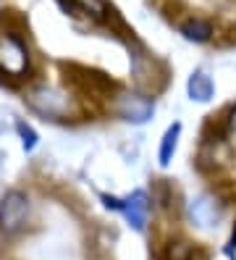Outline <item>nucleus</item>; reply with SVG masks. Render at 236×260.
<instances>
[{
	"label": "nucleus",
	"mask_w": 236,
	"mask_h": 260,
	"mask_svg": "<svg viewBox=\"0 0 236 260\" xmlns=\"http://www.w3.org/2000/svg\"><path fill=\"white\" fill-rule=\"evenodd\" d=\"M29 197L21 189H8L0 197V232L6 237H16L26 229L29 221Z\"/></svg>",
	"instance_id": "nucleus-1"
},
{
	"label": "nucleus",
	"mask_w": 236,
	"mask_h": 260,
	"mask_svg": "<svg viewBox=\"0 0 236 260\" xmlns=\"http://www.w3.org/2000/svg\"><path fill=\"white\" fill-rule=\"evenodd\" d=\"M29 69V50L26 45L11 35V32H0V71L19 79Z\"/></svg>",
	"instance_id": "nucleus-2"
},
{
	"label": "nucleus",
	"mask_w": 236,
	"mask_h": 260,
	"mask_svg": "<svg viewBox=\"0 0 236 260\" xmlns=\"http://www.w3.org/2000/svg\"><path fill=\"white\" fill-rule=\"evenodd\" d=\"M26 103L31 111H37L40 116H47V118H66L71 113V100L63 95V92H55L50 87H37L26 95Z\"/></svg>",
	"instance_id": "nucleus-3"
},
{
	"label": "nucleus",
	"mask_w": 236,
	"mask_h": 260,
	"mask_svg": "<svg viewBox=\"0 0 236 260\" xmlns=\"http://www.w3.org/2000/svg\"><path fill=\"white\" fill-rule=\"evenodd\" d=\"M113 113L121 121H129V124H147L155 116V103L137 92H121L113 100Z\"/></svg>",
	"instance_id": "nucleus-4"
},
{
	"label": "nucleus",
	"mask_w": 236,
	"mask_h": 260,
	"mask_svg": "<svg viewBox=\"0 0 236 260\" xmlns=\"http://www.w3.org/2000/svg\"><path fill=\"white\" fill-rule=\"evenodd\" d=\"M189 216H192V221L199 229H213L220 221V216H223V208H220V203L213 194H199L189 205Z\"/></svg>",
	"instance_id": "nucleus-5"
},
{
	"label": "nucleus",
	"mask_w": 236,
	"mask_h": 260,
	"mask_svg": "<svg viewBox=\"0 0 236 260\" xmlns=\"http://www.w3.org/2000/svg\"><path fill=\"white\" fill-rule=\"evenodd\" d=\"M58 3L71 16H84L89 21H105L110 13V6L105 0H58Z\"/></svg>",
	"instance_id": "nucleus-6"
},
{
	"label": "nucleus",
	"mask_w": 236,
	"mask_h": 260,
	"mask_svg": "<svg viewBox=\"0 0 236 260\" xmlns=\"http://www.w3.org/2000/svg\"><path fill=\"white\" fill-rule=\"evenodd\" d=\"M121 213L126 216L137 232H145V223H147V213H150V203H147V194L145 192H134L129 200H123Z\"/></svg>",
	"instance_id": "nucleus-7"
},
{
	"label": "nucleus",
	"mask_w": 236,
	"mask_h": 260,
	"mask_svg": "<svg viewBox=\"0 0 236 260\" xmlns=\"http://www.w3.org/2000/svg\"><path fill=\"white\" fill-rule=\"evenodd\" d=\"M186 92H189V98H192L194 103H210L213 95H215V84H213V79L205 71H194L192 76H189V82H186Z\"/></svg>",
	"instance_id": "nucleus-8"
},
{
	"label": "nucleus",
	"mask_w": 236,
	"mask_h": 260,
	"mask_svg": "<svg viewBox=\"0 0 236 260\" xmlns=\"http://www.w3.org/2000/svg\"><path fill=\"white\" fill-rule=\"evenodd\" d=\"M181 35H184V40H189V42L202 45V42H208V40L213 37V24L205 21V19H189V21L181 24Z\"/></svg>",
	"instance_id": "nucleus-9"
},
{
	"label": "nucleus",
	"mask_w": 236,
	"mask_h": 260,
	"mask_svg": "<svg viewBox=\"0 0 236 260\" xmlns=\"http://www.w3.org/2000/svg\"><path fill=\"white\" fill-rule=\"evenodd\" d=\"M179 134H181V124H179V121L165 129L163 140H160V150H157V160H160V166H171L173 152H176V147H179Z\"/></svg>",
	"instance_id": "nucleus-10"
},
{
	"label": "nucleus",
	"mask_w": 236,
	"mask_h": 260,
	"mask_svg": "<svg viewBox=\"0 0 236 260\" xmlns=\"http://www.w3.org/2000/svg\"><path fill=\"white\" fill-rule=\"evenodd\" d=\"M16 132H19V137H21L24 150H35V145H37V134H35V129H31L29 124H24V121H19V124H16Z\"/></svg>",
	"instance_id": "nucleus-11"
},
{
	"label": "nucleus",
	"mask_w": 236,
	"mask_h": 260,
	"mask_svg": "<svg viewBox=\"0 0 236 260\" xmlns=\"http://www.w3.org/2000/svg\"><path fill=\"white\" fill-rule=\"evenodd\" d=\"M228 129H231V132H236V108L228 113Z\"/></svg>",
	"instance_id": "nucleus-12"
}]
</instances>
